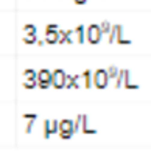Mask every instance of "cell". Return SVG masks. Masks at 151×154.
Returning <instances> with one entry per match:
<instances>
[{"label":"cell","mask_w":151,"mask_h":154,"mask_svg":"<svg viewBox=\"0 0 151 154\" xmlns=\"http://www.w3.org/2000/svg\"><path fill=\"white\" fill-rule=\"evenodd\" d=\"M58 132H59V137L63 140H69L72 137V134L75 132V122L73 120H69V119H64L59 122V128H58Z\"/></svg>","instance_id":"cell-1"},{"label":"cell","mask_w":151,"mask_h":154,"mask_svg":"<svg viewBox=\"0 0 151 154\" xmlns=\"http://www.w3.org/2000/svg\"><path fill=\"white\" fill-rule=\"evenodd\" d=\"M101 36H103V31H101L100 25L92 23V25L86 26V41L89 44H98L101 41Z\"/></svg>","instance_id":"cell-2"},{"label":"cell","mask_w":151,"mask_h":154,"mask_svg":"<svg viewBox=\"0 0 151 154\" xmlns=\"http://www.w3.org/2000/svg\"><path fill=\"white\" fill-rule=\"evenodd\" d=\"M109 79H111V78H109V75H108V70H103V69L95 70L94 75H92L94 86H95L97 89H106Z\"/></svg>","instance_id":"cell-3"},{"label":"cell","mask_w":151,"mask_h":154,"mask_svg":"<svg viewBox=\"0 0 151 154\" xmlns=\"http://www.w3.org/2000/svg\"><path fill=\"white\" fill-rule=\"evenodd\" d=\"M67 83V73L63 69H56L51 72V86L55 89H64Z\"/></svg>","instance_id":"cell-4"},{"label":"cell","mask_w":151,"mask_h":154,"mask_svg":"<svg viewBox=\"0 0 151 154\" xmlns=\"http://www.w3.org/2000/svg\"><path fill=\"white\" fill-rule=\"evenodd\" d=\"M58 25L48 23L45 26V42L47 44H58Z\"/></svg>","instance_id":"cell-5"},{"label":"cell","mask_w":151,"mask_h":154,"mask_svg":"<svg viewBox=\"0 0 151 154\" xmlns=\"http://www.w3.org/2000/svg\"><path fill=\"white\" fill-rule=\"evenodd\" d=\"M59 122L58 120H44V139H48L51 134L58 132Z\"/></svg>","instance_id":"cell-6"},{"label":"cell","mask_w":151,"mask_h":154,"mask_svg":"<svg viewBox=\"0 0 151 154\" xmlns=\"http://www.w3.org/2000/svg\"><path fill=\"white\" fill-rule=\"evenodd\" d=\"M73 33H75V42L76 44H83L86 41V26L84 25H76Z\"/></svg>","instance_id":"cell-7"},{"label":"cell","mask_w":151,"mask_h":154,"mask_svg":"<svg viewBox=\"0 0 151 154\" xmlns=\"http://www.w3.org/2000/svg\"><path fill=\"white\" fill-rule=\"evenodd\" d=\"M38 83H50L51 84V72L47 69H41L38 72Z\"/></svg>","instance_id":"cell-8"},{"label":"cell","mask_w":151,"mask_h":154,"mask_svg":"<svg viewBox=\"0 0 151 154\" xmlns=\"http://www.w3.org/2000/svg\"><path fill=\"white\" fill-rule=\"evenodd\" d=\"M22 119L28 120V123H26V128H25V132H26V134H30V132H31V129H33L34 120L38 119V115H36V114H23V115H22Z\"/></svg>","instance_id":"cell-9"},{"label":"cell","mask_w":151,"mask_h":154,"mask_svg":"<svg viewBox=\"0 0 151 154\" xmlns=\"http://www.w3.org/2000/svg\"><path fill=\"white\" fill-rule=\"evenodd\" d=\"M78 79H79V75H67L66 89H78Z\"/></svg>","instance_id":"cell-10"},{"label":"cell","mask_w":151,"mask_h":154,"mask_svg":"<svg viewBox=\"0 0 151 154\" xmlns=\"http://www.w3.org/2000/svg\"><path fill=\"white\" fill-rule=\"evenodd\" d=\"M81 76H83V79H84V87L89 89V87L94 84V81H92V72H91V70H84Z\"/></svg>","instance_id":"cell-11"},{"label":"cell","mask_w":151,"mask_h":154,"mask_svg":"<svg viewBox=\"0 0 151 154\" xmlns=\"http://www.w3.org/2000/svg\"><path fill=\"white\" fill-rule=\"evenodd\" d=\"M117 26V38H115V41H117L119 44H123V45H128V44H131V41L129 39H125L123 38V34H122V25H115Z\"/></svg>","instance_id":"cell-12"},{"label":"cell","mask_w":151,"mask_h":154,"mask_svg":"<svg viewBox=\"0 0 151 154\" xmlns=\"http://www.w3.org/2000/svg\"><path fill=\"white\" fill-rule=\"evenodd\" d=\"M123 84H125L126 89H132V90L139 87L137 84H131V81H129V72L128 70H125V75H123Z\"/></svg>","instance_id":"cell-13"},{"label":"cell","mask_w":151,"mask_h":154,"mask_svg":"<svg viewBox=\"0 0 151 154\" xmlns=\"http://www.w3.org/2000/svg\"><path fill=\"white\" fill-rule=\"evenodd\" d=\"M23 78L25 79H38V72H34L33 69H26L23 70Z\"/></svg>","instance_id":"cell-14"},{"label":"cell","mask_w":151,"mask_h":154,"mask_svg":"<svg viewBox=\"0 0 151 154\" xmlns=\"http://www.w3.org/2000/svg\"><path fill=\"white\" fill-rule=\"evenodd\" d=\"M22 31L25 34H36V26H34L33 23H26L22 26Z\"/></svg>","instance_id":"cell-15"},{"label":"cell","mask_w":151,"mask_h":154,"mask_svg":"<svg viewBox=\"0 0 151 154\" xmlns=\"http://www.w3.org/2000/svg\"><path fill=\"white\" fill-rule=\"evenodd\" d=\"M22 87H25V89H34V87H38V79H25L23 83H22Z\"/></svg>","instance_id":"cell-16"},{"label":"cell","mask_w":151,"mask_h":154,"mask_svg":"<svg viewBox=\"0 0 151 154\" xmlns=\"http://www.w3.org/2000/svg\"><path fill=\"white\" fill-rule=\"evenodd\" d=\"M58 44H67V31L58 30Z\"/></svg>","instance_id":"cell-17"},{"label":"cell","mask_w":151,"mask_h":154,"mask_svg":"<svg viewBox=\"0 0 151 154\" xmlns=\"http://www.w3.org/2000/svg\"><path fill=\"white\" fill-rule=\"evenodd\" d=\"M38 39H36V34H25L22 38V42L23 44H34Z\"/></svg>","instance_id":"cell-18"},{"label":"cell","mask_w":151,"mask_h":154,"mask_svg":"<svg viewBox=\"0 0 151 154\" xmlns=\"http://www.w3.org/2000/svg\"><path fill=\"white\" fill-rule=\"evenodd\" d=\"M100 26H101L103 34H109V31H111V28H112V25H111L108 20H103V22L100 23Z\"/></svg>","instance_id":"cell-19"},{"label":"cell","mask_w":151,"mask_h":154,"mask_svg":"<svg viewBox=\"0 0 151 154\" xmlns=\"http://www.w3.org/2000/svg\"><path fill=\"white\" fill-rule=\"evenodd\" d=\"M115 38H117V26L112 25V28H111V31H109V39H108V42H109V44H114Z\"/></svg>","instance_id":"cell-20"},{"label":"cell","mask_w":151,"mask_h":154,"mask_svg":"<svg viewBox=\"0 0 151 154\" xmlns=\"http://www.w3.org/2000/svg\"><path fill=\"white\" fill-rule=\"evenodd\" d=\"M108 75H109V78H117V75H119V69L115 67V66H109L108 67Z\"/></svg>","instance_id":"cell-21"},{"label":"cell","mask_w":151,"mask_h":154,"mask_svg":"<svg viewBox=\"0 0 151 154\" xmlns=\"http://www.w3.org/2000/svg\"><path fill=\"white\" fill-rule=\"evenodd\" d=\"M123 75H125V70H119V75H117V78H115V87H122Z\"/></svg>","instance_id":"cell-22"},{"label":"cell","mask_w":151,"mask_h":154,"mask_svg":"<svg viewBox=\"0 0 151 154\" xmlns=\"http://www.w3.org/2000/svg\"><path fill=\"white\" fill-rule=\"evenodd\" d=\"M51 84L50 83H38V87H41V89H48Z\"/></svg>","instance_id":"cell-23"},{"label":"cell","mask_w":151,"mask_h":154,"mask_svg":"<svg viewBox=\"0 0 151 154\" xmlns=\"http://www.w3.org/2000/svg\"><path fill=\"white\" fill-rule=\"evenodd\" d=\"M73 2H75L76 5H84V3L87 2V0H73Z\"/></svg>","instance_id":"cell-24"}]
</instances>
